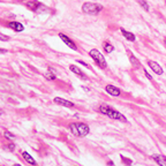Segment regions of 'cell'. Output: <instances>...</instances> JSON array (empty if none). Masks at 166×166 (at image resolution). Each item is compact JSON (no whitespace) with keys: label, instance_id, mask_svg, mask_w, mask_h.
I'll use <instances>...</instances> for the list:
<instances>
[{"label":"cell","instance_id":"cell-12","mask_svg":"<svg viewBox=\"0 0 166 166\" xmlns=\"http://www.w3.org/2000/svg\"><path fill=\"white\" fill-rule=\"evenodd\" d=\"M128 54H129V59H130V63H132L133 66H134L135 68H140V67H141V63H140L137 59L133 56L132 52L129 51V50H128Z\"/></svg>","mask_w":166,"mask_h":166},{"label":"cell","instance_id":"cell-14","mask_svg":"<svg viewBox=\"0 0 166 166\" xmlns=\"http://www.w3.org/2000/svg\"><path fill=\"white\" fill-rule=\"evenodd\" d=\"M9 28L13 29L14 31H23V25L19 22H11L9 23Z\"/></svg>","mask_w":166,"mask_h":166},{"label":"cell","instance_id":"cell-19","mask_svg":"<svg viewBox=\"0 0 166 166\" xmlns=\"http://www.w3.org/2000/svg\"><path fill=\"white\" fill-rule=\"evenodd\" d=\"M4 136H5L7 140H11V141H13V140H15V136L12 134V133L9 132H5L4 133Z\"/></svg>","mask_w":166,"mask_h":166},{"label":"cell","instance_id":"cell-10","mask_svg":"<svg viewBox=\"0 0 166 166\" xmlns=\"http://www.w3.org/2000/svg\"><path fill=\"white\" fill-rule=\"evenodd\" d=\"M69 69H70V70H72V72H73L74 74L77 75V76H80V77H82V79H84V80H86V76L84 75V73H83V72H82V70H81V69L79 68L77 66H74V65H70V66H69Z\"/></svg>","mask_w":166,"mask_h":166},{"label":"cell","instance_id":"cell-17","mask_svg":"<svg viewBox=\"0 0 166 166\" xmlns=\"http://www.w3.org/2000/svg\"><path fill=\"white\" fill-rule=\"evenodd\" d=\"M104 50H105L106 53H111V52L114 50V47L112 46V44H110V43H107V42H105V43H104Z\"/></svg>","mask_w":166,"mask_h":166},{"label":"cell","instance_id":"cell-3","mask_svg":"<svg viewBox=\"0 0 166 166\" xmlns=\"http://www.w3.org/2000/svg\"><path fill=\"white\" fill-rule=\"evenodd\" d=\"M103 9V6L96 2H84L82 5V11L89 15H97Z\"/></svg>","mask_w":166,"mask_h":166},{"label":"cell","instance_id":"cell-9","mask_svg":"<svg viewBox=\"0 0 166 166\" xmlns=\"http://www.w3.org/2000/svg\"><path fill=\"white\" fill-rule=\"evenodd\" d=\"M152 158H154V161L159 166H166V156L155 155V156H152Z\"/></svg>","mask_w":166,"mask_h":166},{"label":"cell","instance_id":"cell-16","mask_svg":"<svg viewBox=\"0 0 166 166\" xmlns=\"http://www.w3.org/2000/svg\"><path fill=\"white\" fill-rule=\"evenodd\" d=\"M49 70H50V73H46L45 77L47 79V80H56V72H54L51 67L49 68Z\"/></svg>","mask_w":166,"mask_h":166},{"label":"cell","instance_id":"cell-7","mask_svg":"<svg viewBox=\"0 0 166 166\" xmlns=\"http://www.w3.org/2000/svg\"><path fill=\"white\" fill-rule=\"evenodd\" d=\"M148 65H149V67L154 72H155L156 74H158V75H161L163 74V68L161 67V65H158V63H156V61H152V60H149L148 61Z\"/></svg>","mask_w":166,"mask_h":166},{"label":"cell","instance_id":"cell-11","mask_svg":"<svg viewBox=\"0 0 166 166\" xmlns=\"http://www.w3.org/2000/svg\"><path fill=\"white\" fill-rule=\"evenodd\" d=\"M22 157H23V159H24V161H27V163H28V164H30V165H37V163H36V161H35L34 158H32V157H31V156L29 155L28 152H25V151H24V152H23L22 154Z\"/></svg>","mask_w":166,"mask_h":166},{"label":"cell","instance_id":"cell-20","mask_svg":"<svg viewBox=\"0 0 166 166\" xmlns=\"http://www.w3.org/2000/svg\"><path fill=\"white\" fill-rule=\"evenodd\" d=\"M121 159L124 161V164H126L127 166L132 165V161H130V159H127L126 157H124V156H121Z\"/></svg>","mask_w":166,"mask_h":166},{"label":"cell","instance_id":"cell-23","mask_svg":"<svg viewBox=\"0 0 166 166\" xmlns=\"http://www.w3.org/2000/svg\"><path fill=\"white\" fill-rule=\"evenodd\" d=\"M8 149L11 150V151H14V150H15V144H9V145H8Z\"/></svg>","mask_w":166,"mask_h":166},{"label":"cell","instance_id":"cell-6","mask_svg":"<svg viewBox=\"0 0 166 166\" xmlns=\"http://www.w3.org/2000/svg\"><path fill=\"white\" fill-rule=\"evenodd\" d=\"M53 102L58 105H61V106H65V107H73L74 106V104L72 103V102H69L67 99H63V98H60V97H56L53 99Z\"/></svg>","mask_w":166,"mask_h":166},{"label":"cell","instance_id":"cell-1","mask_svg":"<svg viewBox=\"0 0 166 166\" xmlns=\"http://www.w3.org/2000/svg\"><path fill=\"white\" fill-rule=\"evenodd\" d=\"M68 129L73 135L79 136V137H84L90 132L89 126L86 125V124H83V122H73V124H69Z\"/></svg>","mask_w":166,"mask_h":166},{"label":"cell","instance_id":"cell-15","mask_svg":"<svg viewBox=\"0 0 166 166\" xmlns=\"http://www.w3.org/2000/svg\"><path fill=\"white\" fill-rule=\"evenodd\" d=\"M121 34L124 35V37H125L126 39L130 40V42H134V40L136 39V37H135L132 32H128V31H126L125 29H121Z\"/></svg>","mask_w":166,"mask_h":166},{"label":"cell","instance_id":"cell-2","mask_svg":"<svg viewBox=\"0 0 166 166\" xmlns=\"http://www.w3.org/2000/svg\"><path fill=\"white\" fill-rule=\"evenodd\" d=\"M99 112L105 115H107L109 118L113 119V120H120L122 121V122H126L127 121L125 115L121 114L120 112L115 111V110H113L112 107H110L109 105H105V104H102V105L99 106Z\"/></svg>","mask_w":166,"mask_h":166},{"label":"cell","instance_id":"cell-25","mask_svg":"<svg viewBox=\"0 0 166 166\" xmlns=\"http://www.w3.org/2000/svg\"><path fill=\"white\" fill-rule=\"evenodd\" d=\"M0 52H1V53H5L6 50H4V49H1V50H0Z\"/></svg>","mask_w":166,"mask_h":166},{"label":"cell","instance_id":"cell-26","mask_svg":"<svg viewBox=\"0 0 166 166\" xmlns=\"http://www.w3.org/2000/svg\"><path fill=\"white\" fill-rule=\"evenodd\" d=\"M13 166H22V165H20V164H14Z\"/></svg>","mask_w":166,"mask_h":166},{"label":"cell","instance_id":"cell-18","mask_svg":"<svg viewBox=\"0 0 166 166\" xmlns=\"http://www.w3.org/2000/svg\"><path fill=\"white\" fill-rule=\"evenodd\" d=\"M137 2H138V5H141L142 7H143V9H145V11H149V5H148L145 1H143V0H138Z\"/></svg>","mask_w":166,"mask_h":166},{"label":"cell","instance_id":"cell-21","mask_svg":"<svg viewBox=\"0 0 166 166\" xmlns=\"http://www.w3.org/2000/svg\"><path fill=\"white\" fill-rule=\"evenodd\" d=\"M0 39L1 40H9V37H8V36H6V35L0 34Z\"/></svg>","mask_w":166,"mask_h":166},{"label":"cell","instance_id":"cell-8","mask_svg":"<svg viewBox=\"0 0 166 166\" xmlns=\"http://www.w3.org/2000/svg\"><path fill=\"white\" fill-rule=\"evenodd\" d=\"M105 90H106V92H107L109 95H111V96H120V93H121L120 89L115 88L114 86H106Z\"/></svg>","mask_w":166,"mask_h":166},{"label":"cell","instance_id":"cell-24","mask_svg":"<svg viewBox=\"0 0 166 166\" xmlns=\"http://www.w3.org/2000/svg\"><path fill=\"white\" fill-rule=\"evenodd\" d=\"M79 63H82V65H84V66H86V67H89V66H88V65H86V63H83V61H82V60H79Z\"/></svg>","mask_w":166,"mask_h":166},{"label":"cell","instance_id":"cell-22","mask_svg":"<svg viewBox=\"0 0 166 166\" xmlns=\"http://www.w3.org/2000/svg\"><path fill=\"white\" fill-rule=\"evenodd\" d=\"M144 74H145V76H147L149 80H152V76H151V75L148 73V70H145V69H144Z\"/></svg>","mask_w":166,"mask_h":166},{"label":"cell","instance_id":"cell-4","mask_svg":"<svg viewBox=\"0 0 166 166\" xmlns=\"http://www.w3.org/2000/svg\"><path fill=\"white\" fill-rule=\"evenodd\" d=\"M89 54H90V57L93 59V61L97 63L100 68H105V67H106V61H105V58L103 57V54L98 51V50L93 49V50H91V51L89 52Z\"/></svg>","mask_w":166,"mask_h":166},{"label":"cell","instance_id":"cell-5","mask_svg":"<svg viewBox=\"0 0 166 166\" xmlns=\"http://www.w3.org/2000/svg\"><path fill=\"white\" fill-rule=\"evenodd\" d=\"M59 37H60V38H61V40H63V43H65L66 45L68 46V47H70L72 50H76V49H77V47H76V44H75L74 42H73V40L70 39L69 37H67L66 35L60 34V35H59Z\"/></svg>","mask_w":166,"mask_h":166},{"label":"cell","instance_id":"cell-13","mask_svg":"<svg viewBox=\"0 0 166 166\" xmlns=\"http://www.w3.org/2000/svg\"><path fill=\"white\" fill-rule=\"evenodd\" d=\"M40 5H42V4L38 2V1H28V2L25 4V6L28 7L29 9H31V11H37V8H38Z\"/></svg>","mask_w":166,"mask_h":166},{"label":"cell","instance_id":"cell-27","mask_svg":"<svg viewBox=\"0 0 166 166\" xmlns=\"http://www.w3.org/2000/svg\"><path fill=\"white\" fill-rule=\"evenodd\" d=\"M164 43H165V45H166V38H165V39H164Z\"/></svg>","mask_w":166,"mask_h":166}]
</instances>
